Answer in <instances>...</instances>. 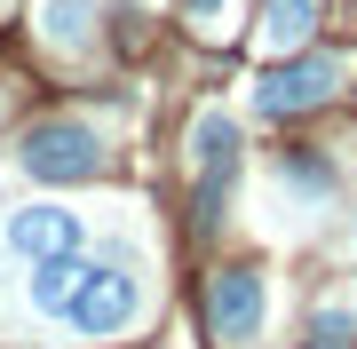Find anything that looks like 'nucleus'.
I'll return each mask as SVG.
<instances>
[{"label":"nucleus","mask_w":357,"mask_h":349,"mask_svg":"<svg viewBox=\"0 0 357 349\" xmlns=\"http://www.w3.org/2000/svg\"><path fill=\"white\" fill-rule=\"evenodd\" d=\"M206 318H215V341L222 349L262 341V325H270V270H262V262H230V270H215V286H206Z\"/></svg>","instance_id":"nucleus-3"},{"label":"nucleus","mask_w":357,"mask_h":349,"mask_svg":"<svg viewBox=\"0 0 357 349\" xmlns=\"http://www.w3.org/2000/svg\"><path fill=\"white\" fill-rule=\"evenodd\" d=\"M310 24H318V0H262V48L270 56H294V48H302V40H310Z\"/></svg>","instance_id":"nucleus-8"},{"label":"nucleus","mask_w":357,"mask_h":349,"mask_svg":"<svg viewBox=\"0 0 357 349\" xmlns=\"http://www.w3.org/2000/svg\"><path fill=\"white\" fill-rule=\"evenodd\" d=\"M333 88H342V64L333 56H286L255 79V111L262 119H302V111H326Z\"/></svg>","instance_id":"nucleus-5"},{"label":"nucleus","mask_w":357,"mask_h":349,"mask_svg":"<svg viewBox=\"0 0 357 349\" xmlns=\"http://www.w3.org/2000/svg\"><path fill=\"white\" fill-rule=\"evenodd\" d=\"M286 183H294L302 199H333V167H326L318 151H294V159H286Z\"/></svg>","instance_id":"nucleus-9"},{"label":"nucleus","mask_w":357,"mask_h":349,"mask_svg":"<svg viewBox=\"0 0 357 349\" xmlns=\"http://www.w3.org/2000/svg\"><path fill=\"white\" fill-rule=\"evenodd\" d=\"M16 167L32 183H96L112 167V151H103V135L88 119H40V127H24V143H16Z\"/></svg>","instance_id":"nucleus-2"},{"label":"nucleus","mask_w":357,"mask_h":349,"mask_svg":"<svg viewBox=\"0 0 357 349\" xmlns=\"http://www.w3.org/2000/svg\"><path fill=\"white\" fill-rule=\"evenodd\" d=\"M40 40L56 56H88L96 48V0H40Z\"/></svg>","instance_id":"nucleus-7"},{"label":"nucleus","mask_w":357,"mask_h":349,"mask_svg":"<svg viewBox=\"0 0 357 349\" xmlns=\"http://www.w3.org/2000/svg\"><path fill=\"white\" fill-rule=\"evenodd\" d=\"M0 8H8V0H0Z\"/></svg>","instance_id":"nucleus-12"},{"label":"nucleus","mask_w":357,"mask_h":349,"mask_svg":"<svg viewBox=\"0 0 357 349\" xmlns=\"http://www.w3.org/2000/svg\"><path fill=\"white\" fill-rule=\"evenodd\" d=\"M349 334H357V318L333 302V310H318L310 318V349H349Z\"/></svg>","instance_id":"nucleus-10"},{"label":"nucleus","mask_w":357,"mask_h":349,"mask_svg":"<svg viewBox=\"0 0 357 349\" xmlns=\"http://www.w3.org/2000/svg\"><path fill=\"white\" fill-rule=\"evenodd\" d=\"M222 8H230V0H183V16H191V24H222Z\"/></svg>","instance_id":"nucleus-11"},{"label":"nucleus","mask_w":357,"mask_h":349,"mask_svg":"<svg viewBox=\"0 0 357 349\" xmlns=\"http://www.w3.org/2000/svg\"><path fill=\"white\" fill-rule=\"evenodd\" d=\"M135 318H143V270L103 262V254H79L72 294H64V310H56V325L79 334V341H112V334H128Z\"/></svg>","instance_id":"nucleus-1"},{"label":"nucleus","mask_w":357,"mask_h":349,"mask_svg":"<svg viewBox=\"0 0 357 349\" xmlns=\"http://www.w3.org/2000/svg\"><path fill=\"white\" fill-rule=\"evenodd\" d=\"M230 183H238V119H230V111H199V119H191V191H199V222H222Z\"/></svg>","instance_id":"nucleus-4"},{"label":"nucleus","mask_w":357,"mask_h":349,"mask_svg":"<svg viewBox=\"0 0 357 349\" xmlns=\"http://www.w3.org/2000/svg\"><path fill=\"white\" fill-rule=\"evenodd\" d=\"M0 238H8L24 262L79 254V246H88V215H72V207H16V215H0Z\"/></svg>","instance_id":"nucleus-6"}]
</instances>
